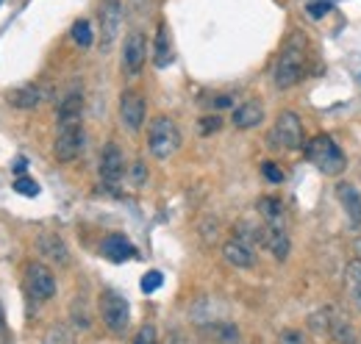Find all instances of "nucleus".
<instances>
[{"label":"nucleus","instance_id":"nucleus-13","mask_svg":"<svg viewBox=\"0 0 361 344\" xmlns=\"http://www.w3.org/2000/svg\"><path fill=\"white\" fill-rule=\"evenodd\" d=\"M37 250H39L42 258L59 264V266H67L70 264V250H67V245H64V239L59 233H42L37 239Z\"/></svg>","mask_w":361,"mask_h":344},{"label":"nucleus","instance_id":"nucleus-39","mask_svg":"<svg viewBox=\"0 0 361 344\" xmlns=\"http://www.w3.org/2000/svg\"><path fill=\"white\" fill-rule=\"evenodd\" d=\"M14 172H17V178L25 172V159H17V164H14Z\"/></svg>","mask_w":361,"mask_h":344},{"label":"nucleus","instance_id":"nucleus-9","mask_svg":"<svg viewBox=\"0 0 361 344\" xmlns=\"http://www.w3.org/2000/svg\"><path fill=\"white\" fill-rule=\"evenodd\" d=\"M145 111H147V106H145L142 92L126 89L120 94V120H123V125L131 130V133H136V130L145 125Z\"/></svg>","mask_w":361,"mask_h":344},{"label":"nucleus","instance_id":"nucleus-6","mask_svg":"<svg viewBox=\"0 0 361 344\" xmlns=\"http://www.w3.org/2000/svg\"><path fill=\"white\" fill-rule=\"evenodd\" d=\"M84 150V128L81 123H73V125H59L56 133V142H53V156L56 161L61 164H73Z\"/></svg>","mask_w":361,"mask_h":344},{"label":"nucleus","instance_id":"nucleus-10","mask_svg":"<svg viewBox=\"0 0 361 344\" xmlns=\"http://www.w3.org/2000/svg\"><path fill=\"white\" fill-rule=\"evenodd\" d=\"M147 61V37L142 31H131L123 44V70L128 75H139Z\"/></svg>","mask_w":361,"mask_h":344},{"label":"nucleus","instance_id":"nucleus-28","mask_svg":"<svg viewBox=\"0 0 361 344\" xmlns=\"http://www.w3.org/2000/svg\"><path fill=\"white\" fill-rule=\"evenodd\" d=\"M14 192H20V195H25V197H37V195H39V183H37L34 178H28V175H20V178L14 180Z\"/></svg>","mask_w":361,"mask_h":344},{"label":"nucleus","instance_id":"nucleus-24","mask_svg":"<svg viewBox=\"0 0 361 344\" xmlns=\"http://www.w3.org/2000/svg\"><path fill=\"white\" fill-rule=\"evenodd\" d=\"M331 336L339 344H353V328H350V322L342 314H336V311H334V319H331Z\"/></svg>","mask_w":361,"mask_h":344},{"label":"nucleus","instance_id":"nucleus-15","mask_svg":"<svg viewBox=\"0 0 361 344\" xmlns=\"http://www.w3.org/2000/svg\"><path fill=\"white\" fill-rule=\"evenodd\" d=\"M336 197L345 209V216L350 222V228H361V192L353 183H339L336 186Z\"/></svg>","mask_w":361,"mask_h":344},{"label":"nucleus","instance_id":"nucleus-19","mask_svg":"<svg viewBox=\"0 0 361 344\" xmlns=\"http://www.w3.org/2000/svg\"><path fill=\"white\" fill-rule=\"evenodd\" d=\"M6 100H8L14 109H37V106L45 100V92L37 84H28V86H20V89H11V92L6 94Z\"/></svg>","mask_w":361,"mask_h":344},{"label":"nucleus","instance_id":"nucleus-8","mask_svg":"<svg viewBox=\"0 0 361 344\" xmlns=\"http://www.w3.org/2000/svg\"><path fill=\"white\" fill-rule=\"evenodd\" d=\"M25 289H28V295L34 300L45 302L56 295V278H53V272L47 269L45 264L34 261V264L25 266Z\"/></svg>","mask_w":361,"mask_h":344},{"label":"nucleus","instance_id":"nucleus-32","mask_svg":"<svg viewBox=\"0 0 361 344\" xmlns=\"http://www.w3.org/2000/svg\"><path fill=\"white\" fill-rule=\"evenodd\" d=\"M262 175H264L270 183H281V180H283L281 167H278V164H272V161H264V164H262Z\"/></svg>","mask_w":361,"mask_h":344},{"label":"nucleus","instance_id":"nucleus-3","mask_svg":"<svg viewBox=\"0 0 361 344\" xmlns=\"http://www.w3.org/2000/svg\"><path fill=\"white\" fill-rule=\"evenodd\" d=\"M306 156L317 170L325 172V175H339L345 170V153L328 133H317L314 139L306 145Z\"/></svg>","mask_w":361,"mask_h":344},{"label":"nucleus","instance_id":"nucleus-18","mask_svg":"<svg viewBox=\"0 0 361 344\" xmlns=\"http://www.w3.org/2000/svg\"><path fill=\"white\" fill-rule=\"evenodd\" d=\"M59 125H73V123H81L84 117V94L81 92H70L61 103H59Z\"/></svg>","mask_w":361,"mask_h":344},{"label":"nucleus","instance_id":"nucleus-2","mask_svg":"<svg viewBox=\"0 0 361 344\" xmlns=\"http://www.w3.org/2000/svg\"><path fill=\"white\" fill-rule=\"evenodd\" d=\"M180 147V130L176 120L170 117H156L147 128V150L153 159L167 161L170 156H176Z\"/></svg>","mask_w":361,"mask_h":344},{"label":"nucleus","instance_id":"nucleus-20","mask_svg":"<svg viewBox=\"0 0 361 344\" xmlns=\"http://www.w3.org/2000/svg\"><path fill=\"white\" fill-rule=\"evenodd\" d=\"M345 289H348V297L353 302V308L361 311V258L348 264V269H345Z\"/></svg>","mask_w":361,"mask_h":344},{"label":"nucleus","instance_id":"nucleus-4","mask_svg":"<svg viewBox=\"0 0 361 344\" xmlns=\"http://www.w3.org/2000/svg\"><path fill=\"white\" fill-rule=\"evenodd\" d=\"M100 317H103V325L109 328V333L123 336L128 331V325H131L128 300L114 289H103L100 292Z\"/></svg>","mask_w":361,"mask_h":344},{"label":"nucleus","instance_id":"nucleus-22","mask_svg":"<svg viewBox=\"0 0 361 344\" xmlns=\"http://www.w3.org/2000/svg\"><path fill=\"white\" fill-rule=\"evenodd\" d=\"M259 214L264 219V225H286V216H283V206L272 197H262L259 200Z\"/></svg>","mask_w":361,"mask_h":344},{"label":"nucleus","instance_id":"nucleus-23","mask_svg":"<svg viewBox=\"0 0 361 344\" xmlns=\"http://www.w3.org/2000/svg\"><path fill=\"white\" fill-rule=\"evenodd\" d=\"M206 336L214 339L217 344H236L239 342V328L231 322H214L206 328Z\"/></svg>","mask_w":361,"mask_h":344},{"label":"nucleus","instance_id":"nucleus-25","mask_svg":"<svg viewBox=\"0 0 361 344\" xmlns=\"http://www.w3.org/2000/svg\"><path fill=\"white\" fill-rule=\"evenodd\" d=\"M331 319H334V311L331 308H319L317 314H312L309 325L314 333H331Z\"/></svg>","mask_w":361,"mask_h":344},{"label":"nucleus","instance_id":"nucleus-7","mask_svg":"<svg viewBox=\"0 0 361 344\" xmlns=\"http://www.w3.org/2000/svg\"><path fill=\"white\" fill-rule=\"evenodd\" d=\"M97 23H100V47L109 50L117 34H120V25H123V6L120 0H100V8H97Z\"/></svg>","mask_w":361,"mask_h":344},{"label":"nucleus","instance_id":"nucleus-1","mask_svg":"<svg viewBox=\"0 0 361 344\" xmlns=\"http://www.w3.org/2000/svg\"><path fill=\"white\" fill-rule=\"evenodd\" d=\"M303 64H306V39H303V34H292L278 53V61L272 70V84L278 89H292L303 75Z\"/></svg>","mask_w":361,"mask_h":344},{"label":"nucleus","instance_id":"nucleus-26","mask_svg":"<svg viewBox=\"0 0 361 344\" xmlns=\"http://www.w3.org/2000/svg\"><path fill=\"white\" fill-rule=\"evenodd\" d=\"M92 25H90V20H75L73 23V39L81 44V47H90L92 44Z\"/></svg>","mask_w":361,"mask_h":344},{"label":"nucleus","instance_id":"nucleus-14","mask_svg":"<svg viewBox=\"0 0 361 344\" xmlns=\"http://www.w3.org/2000/svg\"><path fill=\"white\" fill-rule=\"evenodd\" d=\"M223 258H226L231 266H236V269H250L253 264H256V253H253V247L247 245V242H242V239H228L226 245H223Z\"/></svg>","mask_w":361,"mask_h":344},{"label":"nucleus","instance_id":"nucleus-29","mask_svg":"<svg viewBox=\"0 0 361 344\" xmlns=\"http://www.w3.org/2000/svg\"><path fill=\"white\" fill-rule=\"evenodd\" d=\"M161 283H164V275H161L159 269H150V272L142 278V292H145V295H153Z\"/></svg>","mask_w":361,"mask_h":344},{"label":"nucleus","instance_id":"nucleus-31","mask_svg":"<svg viewBox=\"0 0 361 344\" xmlns=\"http://www.w3.org/2000/svg\"><path fill=\"white\" fill-rule=\"evenodd\" d=\"M197 125H200V133H203V136H209V133H217V130L223 128V120H220V117H200Z\"/></svg>","mask_w":361,"mask_h":344},{"label":"nucleus","instance_id":"nucleus-30","mask_svg":"<svg viewBox=\"0 0 361 344\" xmlns=\"http://www.w3.org/2000/svg\"><path fill=\"white\" fill-rule=\"evenodd\" d=\"M134 344H159V336H156V328H153V325H142V331L136 333Z\"/></svg>","mask_w":361,"mask_h":344},{"label":"nucleus","instance_id":"nucleus-12","mask_svg":"<svg viewBox=\"0 0 361 344\" xmlns=\"http://www.w3.org/2000/svg\"><path fill=\"white\" fill-rule=\"evenodd\" d=\"M231 123L239 130L259 128L264 123V106H262V100H245V103H239L233 109V114H231Z\"/></svg>","mask_w":361,"mask_h":344},{"label":"nucleus","instance_id":"nucleus-36","mask_svg":"<svg viewBox=\"0 0 361 344\" xmlns=\"http://www.w3.org/2000/svg\"><path fill=\"white\" fill-rule=\"evenodd\" d=\"M131 178H134L136 186L147 180V170H145V164H142V161H136V164H134V170H131Z\"/></svg>","mask_w":361,"mask_h":344},{"label":"nucleus","instance_id":"nucleus-38","mask_svg":"<svg viewBox=\"0 0 361 344\" xmlns=\"http://www.w3.org/2000/svg\"><path fill=\"white\" fill-rule=\"evenodd\" d=\"M214 109H228L231 106V97L228 94H223V97H214V103H212Z\"/></svg>","mask_w":361,"mask_h":344},{"label":"nucleus","instance_id":"nucleus-35","mask_svg":"<svg viewBox=\"0 0 361 344\" xmlns=\"http://www.w3.org/2000/svg\"><path fill=\"white\" fill-rule=\"evenodd\" d=\"M0 344H14L11 331H8V325H6V317H3V305H0Z\"/></svg>","mask_w":361,"mask_h":344},{"label":"nucleus","instance_id":"nucleus-5","mask_svg":"<svg viewBox=\"0 0 361 344\" xmlns=\"http://www.w3.org/2000/svg\"><path fill=\"white\" fill-rule=\"evenodd\" d=\"M270 145L275 150H298L303 145V123L295 111H281L270 130Z\"/></svg>","mask_w":361,"mask_h":344},{"label":"nucleus","instance_id":"nucleus-17","mask_svg":"<svg viewBox=\"0 0 361 344\" xmlns=\"http://www.w3.org/2000/svg\"><path fill=\"white\" fill-rule=\"evenodd\" d=\"M100 253L109 258V261H128V258H136V247L123 233H111V236L103 239Z\"/></svg>","mask_w":361,"mask_h":344},{"label":"nucleus","instance_id":"nucleus-16","mask_svg":"<svg viewBox=\"0 0 361 344\" xmlns=\"http://www.w3.org/2000/svg\"><path fill=\"white\" fill-rule=\"evenodd\" d=\"M278 261L289 256V231L286 225H264V242H262Z\"/></svg>","mask_w":361,"mask_h":344},{"label":"nucleus","instance_id":"nucleus-27","mask_svg":"<svg viewBox=\"0 0 361 344\" xmlns=\"http://www.w3.org/2000/svg\"><path fill=\"white\" fill-rule=\"evenodd\" d=\"M42 344H75V339H73V333L64 325H56V328H50L45 333Z\"/></svg>","mask_w":361,"mask_h":344},{"label":"nucleus","instance_id":"nucleus-34","mask_svg":"<svg viewBox=\"0 0 361 344\" xmlns=\"http://www.w3.org/2000/svg\"><path fill=\"white\" fill-rule=\"evenodd\" d=\"M309 14L319 20V17H325V14H331V3H309Z\"/></svg>","mask_w":361,"mask_h":344},{"label":"nucleus","instance_id":"nucleus-11","mask_svg":"<svg viewBox=\"0 0 361 344\" xmlns=\"http://www.w3.org/2000/svg\"><path fill=\"white\" fill-rule=\"evenodd\" d=\"M100 178L109 186H117L126 178V156L114 142H109L100 153Z\"/></svg>","mask_w":361,"mask_h":344},{"label":"nucleus","instance_id":"nucleus-33","mask_svg":"<svg viewBox=\"0 0 361 344\" xmlns=\"http://www.w3.org/2000/svg\"><path fill=\"white\" fill-rule=\"evenodd\" d=\"M73 322H75L78 328H84V331L90 328V317H87V311H84V302H81V300L73 305Z\"/></svg>","mask_w":361,"mask_h":344},{"label":"nucleus","instance_id":"nucleus-21","mask_svg":"<svg viewBox=\"0 0 361 344\" xmlns=\"http://www.w3.org/2000/svg\"><path fill=\"white\" fill-rule=\"evenodd\" d=\"M153 61H156V67H167L173 61V44H170V34H167V25L164 23H159V28H156Z\"/></svg>","mask_w":361,"mask_h":344},{"label":"nucleus","instance_id":"nucleus-37","mask_svg":"<svg viewBox=\"0 0 361 344\" xmlns=\"http://www.w3.org/2000/svg\"><path fill=\"white\" fill-rule=\"evenodd\" d=\"M281 344H303V333L286 331V333H281Z\"/></svg>","mask_w":361,"mask_h":344}]
</instances>
